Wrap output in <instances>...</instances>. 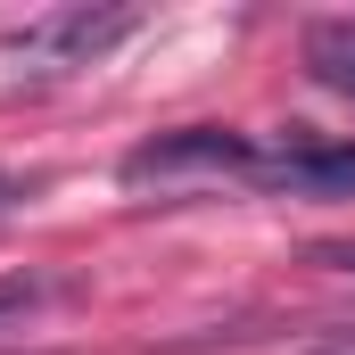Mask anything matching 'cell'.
<instances>
[{
	"instance_id": "cell-1",
	"label": "cell",
	"mask_w": 355,
	"mask_h": 355,
	"mask_svg": "<svg viewBox=\"0 0 355 355\" xmlns=\"http://www.w3.org/2000/svg\"><path fill=\"white\" fill-rule=\"evenodd\" d=\"M141 33V8H107V0H67V8H42L25 25L0 33V58L17 75H75V67H99L107 50H124Z\"/></svg>"
},
{
	"instance_id": "cell-2",
	"label": "cell",
	"mask_w": 355,
	"mask_h": 355,
	"mask_svg": "<svg viewBox=\"0 0 355 355\" xmlns=\"http://www.w3.org/2000/svg\"><path fill=\"white\" fill-rule=\"evenodd\" d=\"M182 174H265V149L232 124H182V132H157L124 157V182L149 190V182H182Z\"/></svg>"
},
{
	"instance_id": "cell-3",
	"label": "cell",
	"mask_w": 355,
	"mask_h": 355,
	"mask_svg": "<svg viewBox=\"0 0 355 355\" xmlns=\"http://www.w3.org/2000/svg\"><path fill=\"white\" fill-rule=\"evenodd\" d=\"M272 190H297V198H355V141H297L265 157Z\"/></svg>"
},
{
	"instance_id": "cell-4",
	"label": "cell",
	"mask_w": 355,
	"mask_h": 355,
	"mask_svg": "<svg viewBox=\"0 0 355 355\" xmlns=\"http://www.w3.org/2000/svg\"><path fill=\"white\" fill-rule=\"evenodd\" d=\"M297 50H306V75H314L322 91L355 99V8H347V17H314Z\"/></svg>"
},
{
	"instance_id": "cell-5",
	"label": "cell",
	"mask_w": 355,
	"mask_h": 355,
	"mask_svg": "<svg viewBox=\"0 0 355 355\" xmlns=\"http://www.w3.org/2000/svg\"><path fill=\"white\" fill-rule=\"evenodd\" d=\"M25 198H33V174H0V223H8Z\"/></svg>"
},
{
	"instance_id": "cell-6",
	"label": "cell",
	"mask_w": 355,
	"mask_h": 355,
	"mask_svg": "<svg viewBox=\"0 0 355 355\" xmlns=\"http://www.w3.org/2000/svg\"><path fill=\"white\" fill-rule=\"evenodd\" d=\"M306 355H355V322H339V331H322Z\"/></svg>"
},
{
	"instance_id": "cell-7",
	"label": "cell",
	"mask_w": 355,
	"mask_h": 355,
	"mask_svg": "<svg viewBox=\"0 0 355 355\" xmlns=\"http://www.w3.org/2000/svg\"><path fill=\"white\" fill-rule=\"evenodd\" d=\"M314 265H331V272H355V240H339V248H314Z\"/></svg>"
}]
</instances>
